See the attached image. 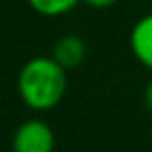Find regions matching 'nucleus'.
<instances>
[{
	"label": "nucleus",
	"mask_w": 152,
	"mask_h": 152,
	"mask_svg": "<svg viewBox=\"0 0 152 152\" xmlns=\"http://www.w3.org/2000/svg\"><path fill=\"white\" fill-rule=\"evenodd\" d=\"M17 92L27 108L52 110L67 94V69L52 56H34L17 75Z\"/></svg>",
	"instance_id": "1"
},
{
	"label": "nucleus",
	"mask_w": 152,
	"mask_h": 152,
	"mask_svg": "<svg viewBox=\"0 0 152 152\" xmlns=\"http://www.w3.org/2000/svg\"><path fill=\"white\" fill-rule=\"evenodd\" d=\"M54 131L42 119H27L23 121L11 142L13 152H52L54 150Z\"/></svg>",
	"instance_id": "2"
},
{
	"label": "nucleus",
	"mask_w": 152,
	"mask_h": 152,
	"mask_svg": "<svg viewBox=\"0 0 152 152\" xmlns=\"http://www.w3.org/2000/svg\"><path fill=\"white\" fill-rule=\"evenodd\" d=\"M129 46L140 65L152 71V13L144 15L129 34Z\"/></svg>",
	"instance_id": "3"
},
{
	"label": "nucleus",
	"mask_w": 152,
	"mask_h": 152,
	"mask_svg": "<svg viewBox=\"0 0 152 152\" xmlns=\"http://www.w3.org/2000/svg\"><path fill=\"white\" fill-rule=\"evenodd\" d=\"M52 58L67 71L75 69L86 58V42L79 36H63L52 46Z\"/></svg>",
	"instance_id": "4"
},
{
	"label": "nucleus",
	"mask_w": 152,
	"mask_h": 152,
	"mask_svg": "<svg viewBox=\"0 0 152 152\" xmlns=\"http://www.w3.org/2000/svg\"><path fill=\"white\" fill-rule=\"evenodd\" d=\"M27 2L42 17H61L73 11L79 0H27Z\"/></svg>",
	"instance_id": "5"
},
{
	"label": "nucleus",
	"mask_w": 152,
	"mask_h": 152,
	"mask_svg": "<svg viewBox=\"0 0 152 152\" xmlns=\"http://www.w3.org/2000/svg\"><path fill=\"white\" fill-rule=\"evenodd\" d=\"M81 2H86V4H90V7H94V9H108V7H113L117 0H81Z\"/></svg>",
	"instance_id": "6"
},
{
	"label": "nucleus",
	"mask_w": 152,
	"mask_h": 152,
	"mask_svg": "<svg viewBox=\"0 0 152 152\" xmlns=\"http://www.w3.org/2000/svg\"><path fill=\"white\" fill-rule=\"evenodd\" d=\"M144 100H146V106L152 110V79L148 81V86H146V92H144Z\"/></svg>",
	"instance_id": "7"
}]
</instances>
